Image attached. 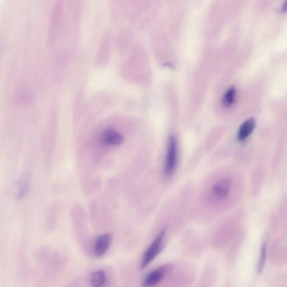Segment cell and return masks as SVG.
Wrapping results in <instances>:
<instances>
[{
    "label": "cell",
    "mask_w": 287,
    "mask_h": 287,
    "mask_svg": "<svg viewBox=\"0 0 287 287\" xmlns=\"http://www.w3.org/2000/svg\"><path fill=\"white\" fill-rule=\"evenodd\" d=\"M173 269L171 264L160 266L150 271L145 276L142 283V287H153L158 285Z\"/></svg>",
    "instance_id": "277c9868"
},
{
    "label": "cell",
    "mask_w": 287,
    "mask_h": 287,
    "mask_svg": "<svg viewBox=\"0 0 287 287\" xmlns=\"http://www.w3.org/2000/svg\"><path fill=\"white\" fill-rule=\"evenodd\" d=\"M167 229L163 228L159 232L153 241L145 251L141 261L140 269L147 267L161 252L163 248L164 238H165Z\"/></svg>",
    "instance_id": "6da1fadb"
},
{
    "label": "cell",
    "mask_w": 287,
    "mask_h": 287,
    "mask_svg": "<svg viewBox=\"0 0 287 287\" xmlns=\"http://www.w3.org/2000/svg\"><path fill=\"white\" fill-rule=\"evenodd\" d=\"M89 283L92 287H106L107 276L104 270H97L92 272L89 276Z\"/></svg>",
    "instance_id": "9c48e42d"
},
{
    "label": "cell",
    "mask_w": 287,
    "mask_h": 287,
    "mask_svg": "<svg viewBox=\"0 0 287 287\" xmlns=\"http://www.w3.org/2000/svg\"><path fill=\"white\" fill-rule=\"evenodd\" d=\"M268 254H269V246L266 241L263 242L261 244L259 255H258L256 270L258 274H261L265 266Z\"/></svg>",
    "instance_id": "30bf717a"
},
{
    "label": "cell",
    "mask_w": 287,
    "mask_h": 287,
    "mask_svg": "<svg viewBox=\"0 0 287 287\" xmlns=\"http://www.w3.org/2000/svg\"><path fill=\"white\" fill-rule=\"evenodd\" d=\"M30 189V183L26 178L22 180L19 184V190L17 194L18 199H20L23 198L28 194V191Z\"/></svg>",
    "instance_id": "7c38bea8"
},
{
    "label": "cell",
    "mask_w": 287,
    "mask_h": 287,
    "mask_svg": "<svg viewBox=\"0 0 287 287\" xmlns=\"http://www.w3.org/2000/svg\"><path fill=\"white\" fill-rule=\"evenodd\" d=\"M101 142L105 145L116 147L124 142V137L114 129L108 128L103 132Z\"/></svg>",
    "instance_id": "8992f818"
},
{
    "label": "cell",
    "mask_w": 287,
    "mask_h": 287,
    "mask_svg": "<svg viewBox=\"0 0 287 287\" xmlns=\"http://www.w3.org/2000/svg\"><path fill=\"white\" fill-rule=\"evenodd\" d=\"M255 126V119L252 117L244 121L239 127L237 134L238 140L239 141L246 140L252 134Z\"/></svg>",
    "instance_id": "ba28073f"
},
{
    "label": "cell",
    "mask_w": 287,
    "mask_h": 287,
    "mask_svg": "<svg viewBox=\"0 0 287 287\" xmlns=\"http://www.w3.org/2000/svg\"><path fill=\"white\" fill-rule=\"evenodd\" d=\"M281 13H285L287 11V1L285 2L280 8Z\"/></svg>",
    "instance_id": "4fadbf2b"
},
{
    "label": "cell",
    "mask_w": 287,
    "mask_h": 287,
    "mask_svg": "<svg viewBox=\"0 0 287 287\" xmlns=\"http://www.w3.org/2000/svg\"><path fill=\"white\" fill-rule=\"evenodd\" d=\"M270 260L275 265L287 264V240L278 239L269 247Z\"/></svg>",
    "instance_id": "7a4b0ae2"
},
{
    "label": "cell",
    "mask_w": 287,
    "mask_h": 287,
    "mask_svg": "<svg viewBox=\"0 0 287 287\" xmlns=\"http://www.w3.org/2000/svg\"><path fill=\"white\" fill-rule=\"evenodd\" d=\"M178 147L177 139L175 136L169 137L168 142L164 174L170 176L175 171L177 166Z\"/></svg>",
    "instance_id": "3957f363"
},
{
    "label": "cell",
    "mask_w": 287,
    "mask_h": 287,
    "mask_svg": "<svg viewBox=\"0 0 287 287\" xmlns=\"http://www.w3.org/2000/svg\"><path fill=\"white\" fill-rule=\"evenodd\" d=\"M113 236L111 233H106L99 236L95 240L93 245V253L96 256H101L105 254L110 247Z\"/></svg>",
    "instance_id": "5b68a950"
},
{
    "label": "cell",
    "mask_w": 287,
    "mask_h": 287,
    "mask_svg": "<svg viewBox=\"0 0 287 287\" xmlns=\"http://www.w3.org/2000/svg\"><path fill=\"white\" fill-rule=\"evenodd\" d=\"M236 89L234 87L228 89L223 98V103L224 106L229 107L233 104L236 98Z\"/></svg>",
    "instance_id": "8fae6325"
},
{
    "label": "cell",
    "mask_w": 287,
    "mask_h": 287,
    "mask_svg": "<svg viewBox=\"0 0 287 287\" xmlns=\"http://www.w3.org/2000/svg\"><path fill=\"white\" fill-rule=\"evenodd\" d=\"M230 187H231V181L229 178H223L215 183L213 187L214 194L219 199H225L229 194Z\"/></svg>",
    "instance_id": "52a82bcc"
}]
</instances>
